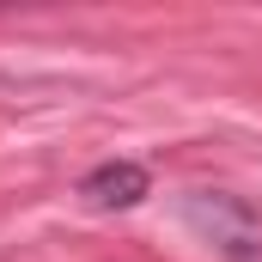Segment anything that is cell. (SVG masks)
<instances>
[{"label":"cell","instance_id":"cell-1","mask_svg":"<svg viewBox=\"0 0 262 262\" xmlns=\"http://www.w3.org/2000/svg\"><path fill=\"white\" fill-rule=\"evenodd\" d=\"M183 220L220 250L226 262H262V207L226 189H195L183 195Z\"/></svg>","mask_w":262,"mask_h":262},{"label":"cell","instance_id":"cell-2","mask_svg":"<svg viewBox=\"0 0 262 262\" xmlns=\"http://www.w3.org/2000/svg\"><path fill=\"white\" fill-rule=\"evenodd\" d=\"M146 195H152V177H146L134 159H110V165H98V171L79 177V201L98 207V213H110V207H134V201H146Z\"/></svg>","mask_w":262,"mask_h":262}]
</instances>
